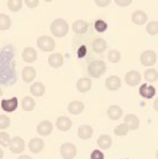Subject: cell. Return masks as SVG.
Instances as JSON below:
<instances>
[{
    "instance_id": "ee69618b",
    "label": "cell",
    "mask_w": 158,
    "mask_h": 159,
    "mask_svg": "<svg viewBox=\"0 0 158 159\" xmlns=\"http://www.w3.org/2000/svg\"><path fill=\"white\" fill-rule=\"evenodd\" d=\"M4 158V152H2V149L0 148V159H2Z\"/></svg>"
},
{
    "instance_id": "e0dca14e",
    "label": "cell",
    "mask_w": 158,
    "mask_h": 159,
    "mask_svg": "<svg viewBox=\"0 0 158 159\" xmlns=\"http://www.w3.org/2000/svg\"><path fill=\"white\" fill-rule=\"evenodd\" d=\"M93 128H91V126H89V125H81L80 127L78 128V137L80 139H89V138H91V136H93Z\"/></svg>"
},
{
    "instance_id": "836d02e7",
    "label": "cell",
    "mask_w": 158,
    "mask_h": 159,
    "mask_svg": "<svg viewBox=\"0 0 158 159\" xmlns=\"http://www.w3.org/2000/svg\"><path fill=\"white\" fill-rule=\"evenodd\" d=\"M94 27L98 32H105L108 30V24L104 20H96L94 24Z\"/></svg>"
},
{
    "instance_id": "52a82bcc",
    "label": "cell",
    "mask_w": 158,
    "mask_h": 159,
    "mask_svg": "<svg viewBox=\"0 0 158 159\" xmlns=\"http://www.w3.org/2000/svg\"><path fill=\"white\" fill-rule=\"evenodd\" d=\"M125 83L128 85V86H136L141 83V74L137 72V70H130L126 73L125 75Z\"/></svg>"
},
{
    "instance_id": "ab89813d",
    "label": "cell",
    "mask_w": 158,
    "mask_h": 159,
    "mask_svg": "<svg viewBox=\"0 0 158 159\" xmlns=\"http://www.w3.org/2000/svg\"><path fill=\"white\" fill-rule=\"evenodd\" d=\"M110 2H111L110 0H95V4H96L98 6H100V7H105V6H108Z\"/></svg>"
},
{
    "instance_id": "ffe728a7",
    "label": "cell",
    "mask_w": 158,
    "mask_h": 159,
    "mask_svg": "<svg viewBox=\"0 0 158 159\" xmlns=\"http://www.w3.org/2000/svg\"><path fill=\"white\" fill-rule=\"evenodd\" d=\"M91 89V80L89 79V78H80V79L77 81V90H78L79 93H81V94H84V93H86V91H89Z\"/></svg>"
},
{
    "instance_id": "9c48e42d",
    "label": "cell",
    "mask_w": 158,
    "mask_h": 159,
    "mask_svg": "<svg viewBox=\"0 0 158 159\" xmlns=\"http://www.w3.org/2000/svg\"><path fill=\"white\" fill-rule=\"evenodd\" d=\"M52 129H53V125L51 121H42L37 125V133L40 136H48L52 133Z\"/></svg>"
},
{
    "instance_id": "ba28073f",
    "label": "cell",
    "mask_w": 158,
    "mask_h": 159,
    "mask_svg": "<svg viewBox=\"0 0 158 159\" xmlns=\"http://www.w3.org/2000/svg\"><path fill=\"white\" fill-rule=\"evenodd\" d=\"M1 109L5 111V112H12L17 109L19 106V100L17 98H11V99H5V100H1V104H0Z\"/></svg>"
},
{
    "instance_id": "e575fe53",
    "label": "cell",
    "mask_w": 158,
    "mask_h": 159,
    "mask_svg": "<svg viewBox=\"0 0 158 159\" xmlns=\"http://www.w3.org/2000/svg\"><path fill=\"white\" fill-rule=\"evenodd\" d=\"M128 131H130L128 127H127L125 123H121V125H118V127L114 129V133H115L116 136H126Z\"/></svg>"
},
{
    "instance_id": "bcb514c9",
    "label": "cell",
    "mask_w": 158,
    "mask_h": 159,
    "mask_svg": "<svg viewBox=\"0 0 158 159\" xmlns=\"http://www.w3.org/2000/svg\"><path fill=\"white\" fill-rule=\"evenodd\" d=\"M156 157H157V159H158V151H157V153H156Z\"/></svg>"
},
{
    "instance_id": "7402d4cb",
    "label": "cell",
    "mask_w": 158,
    "mask_h": 159,
    "mask_svg": "<svg viewBox=\"0 0 158 159\" xmlns=\"http://www.w3.org/2000/svg\"><path fill=\"white\" fill-rule=\"evenodd\" d=\"M48 64L52 68H59L63 64V56L61 53H53L48 58Z\"/></svg>"
},
{
    "instance_id": "f35d334b",
    "label": "cell",
    "mask_w": 158,
    "mask_h": 159,
    "mask_svg": "<svg viewBox=\"0 0 158 159\" xmlns=\"http://www.w3.org/2000/svg\"><path fill=\"white\" fill-rule=\"evenodd\" d=\"M115 4L118 6H128L132 4V0H115Z\"/></svg>"
},
{
    "instance_id": "d6986e66",
    "label": "cell",
    "mask_w": 158,
    "mask_h": 159,
    "mask_svg": "<svg viewBox=\"0 0 158 159\" xmlns=\"http://www.w3.org/2000/svg\"><path fill=\"white\" fill-rule=\"evenodd\" d=\"M122 114H123L122 109L120 106H118V105H111L108 109V116H109V119L113 120V121H116V120L121 119Z\"/></svg>"
},
{
    "instance_id": "5b68a950",
    "label": "cell",
    "mask_w": 158,
    "mask_h": 159,
    "mask_svg": "<svg viewBox=\"0 0 158 159\" xmlns=\"http://www.w3.org/2000/svg\"><path fill=\"white\" fill-rule=\"evenodd\" d=\"M61 156L64 159H73L77 156V148L73 143H63L61 146Z\"/></svg>"
},
{
    "instance_id": "1f68e13d",
    "label": "cell",
    "mask_w": 158,
    "mask_h": 159,
    "mask_svg": "<svg viewBox=\"0 0 158 159\" xmlns=\"http://www.w3.org/2000/svg\"><path fill=\"white\" fill-rule=\"evenodd\" d=\"M108 59L111 63H118L120 59H121V53L118 52V49H111L109 52V54H108Z\"/></svg>"
},
{
    "instance_id": "44dd1931",
    "label": "cell",
    "mask_w": 158,
    "mask_h": 159,
    "mask_svg": "<svg viewBox=\"0 0 158 159\" xmlns=\"http://www.w3.org/2000/svg\"><path fill=\"white\" fill-rule=\"evenodd\" d=\"M88 27H89V25H88V22L84 21V20H77V21H74V24H73V26H72L73 31H74L76 34H78V35H84V34L88 31Z\"/></svg>"
},
{
    "instance_id": "7bdbcfd3",
    "label": "cell",
    "mask_w": 158,
    "mask_h": 159,
    "mask_svg": "<svg viewBox=\"0 0 158 159\" xmlns=\"http://www.w3.org/2000/svg\"><path fill=\"white\" fill-rule=\"evenodd\" d=\"M19 159H32V158H31L30 156H25V154H24V156H20Z\"/></svg>"
},
{
    "instance_id": "74e56055",
    "label": "cell",
    "mask_w": 158,
    "mask_h": 159,
    "mask_svg": "<svg viewBox=\"0 0 158 159\" xmlns=\"http://www.w3.org/2000/svg\"><path fill=\"white\" fill-rule=\"evenodd\" d=\"M24 2H25V4H26L29 7H30V9H34V7H36V6H37V5L40 4L39 0H25Z\"/></svg>"
},
{
    "instance_id": "b9f144b4",
    "label": "cell",
    "mask_w": 158,
    "mask_h": 159,
    "mask_svg": "<svg viewBox=\"0 0 158 159\" xmlns=\"http://www.w3.org/2000/svg\"><path fill=\"white\" fill-rule=\"evenodd\" d=\"M153 109L158 112V98L155 100V102H153Z\"/></svg>"
},
{
    "instance_id": "30bf717a",
    "label": "cell",
    "mask_w": 158,
    "mask_h": 159,
    "mask_svg": "<svg viewBox=\"0 0 158 159\" xmlns=\"http://www.w3.org/2000/svg\"><path fill=\"white\" fill-rule=\"evenodd\" d=\"M123 123H125V125L128 127V129H131V131H135V129H137V128L140 127V120H138V117H137L136 115H133V114L126 115L125 119H123Z\"/></svg>"
},
{
    "instance_id": "8fae6325",
    "label": "cell",
    "mask_w": 158,
    "mask_h": 159,
    "mask_svg": "<svg viewBox=\"0 0 158 159\" xmlns=\"http://www.w3.org/2000/svg\"><path fill=\"white\" fill-rule=\"evenodd\" d=\"M140 95L145 99H152L156 95V89L153 85L150 84H142L140 86Z\"/></svg>"
},
{
    "instance_id": "7a4b0ae2",
    "label": "cell",
    "mask_w": 158,
    "mask_h": 159,
    "mask_svg": "<svg viewBox=\"0 0 158 159\" xmlns=\"http://www.w3.org/2000/svg\"><path fill=\"white\" fill-rule=\"evenodd\" d=\"M106 72V64L103 61H93L88 66V73L91 78H100Z\"/></svg>"
},
{
    "instance_id": "8d00e7d4",
    "label": "cell",
    "mask_w": 158,
    "mask_h": 159,
    "mask_svg": "<svg viewBox=\"0 0 158 159\" xmlns=\"http://www.w3.org/2000/svg\"><path fill=\"white\" fill-rule=\"evenodd\" d=\"M90 159H104V153L99 149H94L90 154Z\"/></svg>"
},
{
    "instance_id": "3957f363",
    "label": "cell",
    "mask_w": 158,
    "mask_h": 159,
    "mask_svg": "<svg viewBox=\"0 0 158 159\" xmlns=\"http://www.w3.org/2000/svg\"><path fill=\"white\" fill-rule=\"evenodd\" d=\"M140 62L145 67H152L157 62V54H156V52H153L151 49H147V51L142 52L141 53V57H140Z\"/></svg>"
},
{
    "instance_id": "7c38bea8",
    "label": "cell",
    "mask_w": 158,
    "mask_h": 159,
    "mask_svg": "<svg viewBox=\"0 0 158 159\" xmlns=\"http://www.w3.org/2000/svg\"><path fill=\"white\" fill-rule=\"evenodd\" d=\"M147 19H148L147 14H146L145 11H142V10H136V11L132 14V16H131L132 22H133L135 25H138V26L146 24V22H147Z\"/></svg>"
},
{
    "instance_id": "277c9868",
    "label": "cell",
    "mask_w": 158,
    "mask_h": 159,
    "mask_svg": "<svg viewBox=\"0 0 158 159\" xmlns=\"http://www.w3.org/2000/svg\"><path fill=\"white\" fill-rule=\"evenodd\" d=\"M37 46L43 52H51V51L54 49L56 43H54L53 39L49 37V36H41L37 39Z\"/></svg>"
},
{
    "instance_id": "cb8c5ba5",
    "label": "cell",
    "mask_w": 158,
    "mask_h": 159,
    "mask_svg": "<svg viewBox=\"0 0 158 159\" xmlns=\"http://www.w3.org/2000/svg\"><path fill=\"white\" fill-rule=\"evenodd\" d=\"M83 110H84V104L81 101H77L76 100V101H72L68 105V111L72 115H79V114L83 112Z\"/></svg>"
},
{
    "instance_id": "60d3db41",
    "label": "cell",
    "mask_w": 158,
    "mask_h": 159,
    "mask_svg": "<svg viewBox=\"0 0 158 159\" xmlns=\"http://www.w3.org/2000/svg\"><path fill=\"white\" fill-rule=\"evenodd\" d=\"M85 52H86V48H85V47L83 46V47H81V48L79 49V52H78V57H80V58H81V57H84V56H85Z\"/></svg>"
},
{
    "instance_id": "f6af8a7d",
    "label": "cell",
    "mask_w": 158,
    "mask_h": 159,
    "mask_svg": "<svg viewBox=\"0 0 158 159\" xmlns=\"http://www.w3.org/2000/svg\"><path fill=\"white\" fill-rule=\"evenodd\" d=\"M2 95V90H1V88H0V96Z\"/></svg>"
},
{
    "instance_id": "f1b7e54d",
    "label": "cell",
    "mask_w": 158,
    "mask_h": 159,
    "mask_svg": "<svg viewBox=\"0 0 158 159\" xmlns=\"http://www.w3.org/2000/svg\"><path fill=\"white\" fill-rule=\"evenodd\" d=\"M143 77H145L146 81H148V83L157 81L158 80V72L155 69V68H150V69H147V70L143 73Z\"/></svg>"
},
{
    "instance_id": "83f0119b",
    "label": "cell",
    "mask_w": 158,
    "mask_h": 159,
    "mask_svg": "<svg viewBox=\"0 0 158 159\" xmlns=\"http://www.w3.org/2000/svg\"><path fill=\"white\" fill-rule=\"evenodd\" d=\"M11 26V19L6 14H0V31H6Z\"/></svg>"
},
{
    "instance_id": "9a60e30c",
    "label": "cell",
    "mask_w": 158,
    "mask_h": 159,
    "mask_svg": "<svg viewBox=\"0 0 158 159\" xmlns=\"http://www.w3.org/2000/svg\"><path fill=\"white\" fill-rule=\"evenodd\" d=\"M72 121L69 117H67V116H61V117H58L57 121H56V126H57V128L59 129V131H63V132H66V131H68L71 127H72Z\"/></svg>"
},
{
    "instance_id": "6da1fadb",
    "label": "cell",
    "mask_w": 158,
    "mask_h": 159,
    "mask_svg": "<svg viewBox=\"0 0 158 159\" xmlns=\"http://www.w3.org/2000/svg\"><path fill=\"white\" fill-rule=\"evenodd\" d=\"M68 30H69V26H68L67 21L63 19H56L51 24V34L54 37H58V39L64 37L68 34Z\"/></svg>"
},
{
    "instance_id": "4dcf8cb0",
    "label": "cell",
    "mask_w": 158,
    "mask_h": 159,
    "mask_svg": "<svg viewBox=\"0 0 158 159\" xmlns=\"http://www.w3.org/2000/svg\"><path fill=\"white\" fill-rule=\"evenodd\" d=\"M146 31L151 36H156L158 34V21H151L146 26Z\"/></svg>"
},
{
    "instance_id": "d4e9b609",
    "label": "cell",
    "mask_w": 158,
    "mask_h": 159,
    "mask_svg": "<svg viewBox=\"0 0 158 159\" xmlns=\"http://www.w3.org/2000/svg\"><path fill=\"white\" fill-rule=\"evenodd\" d=\"M93 51L95 52V53H103L106 48H108V44H106V41L103 40V39H95V40L93 41Z\"/></svg>"
},
{
    "instance_id": "ac0fdd59",
    "label": "cell",
    "mask_w": 158,
    "mask_h": 159,
    "mask_svg": "<svg viewBox=\"0 0 158 159\" xmlns=\"http://www.w3.org/2000/svg\"><path fill=\"white\" fill-rule=\"evenodd\" d=\"M21 77H22V80L25 83H31L36 77V69L34 67H25L22 69Z\"/></svg>"
},
{
    "instance_id": "4fadbf2b",
    "label": "cell",
    "mask_w": 158,
    "mask_h": 159,
    "mask_svg": "<svg viewBox=\"0 0 158 159\" xmlns=\"http://www.w3.org/2000/svg\"><path fill=\"white\" fill-rule=\"evenodd\" d=\"M22 59L26 63H34L37 59V52H36V49L32 48V47H26L22 51Z\"/></svg>"
},
{
    "instance_id": "d6a6232c",
    "label": "cell",
    "mask_w": 158,
    "mask_h": 159,
    "mask_svg": "<svg viewBox=\"0 0 158 159\" xmlns=\"http://www.w3.org/2000/svg\"><path fill=\"white\" fill-rule=\"evenodd\" d=\"M10 143H11V139H10L9 133L0 132V146L1 147H10Z\"/></svg>"
},
{
    "instance_id": "5bb4252c",
    "label": "cell",
    "mask_w": 158,
    "mask_h": 159,
    "mask_svg": "<svg viewBox=\"0 0 158 159\" xmlns=\"http://www.w3.org/2000/svg\"><path fill=\"white\" fill-rule=\"evenodd\" d=\"M105 86L108 90H111V91H115L120 89L121 86V79L118 78V75H111L109 77L108 79L105 80Z\"/></svg>"
},
{
    "instance_id": "f546056e",
    "label": "cell",
    "mask_w": 158,
    "mask_h": 159,
    "mask_svg": "<svg viewBox=\"0 0 158 159\" xmlns=\"http://www.w3.org/2000/svg\"><path fill=\"white\" fill-rule=\"evenodd\" d=\"M22 4H24L22 0H9L7 1V7L10 9V11L16 12L22 7Z\"/></svg>"
},
{
    "instance_id": "484cf974",
    "label": "cell",
    "mask_w": 158,
    "mask_h": 159,
    "mask_svg": "<svg viewBox=\"0 0 158 159\" xmlns=\"http://www.w3.org/2000/svg\"><path fill=\"white\" fill-rule=\"evenodd\" d=\"M44 85L42 84V83H40V81H37V83H34L32 85H31V88H30V91H31V94L34 95V96H37V98H40V96H43V94H44Z\"/></svg>"
},
{
    "instance_id": "4316f807",
    "label": "cell",
    "mask_w": 158,
    "mask_h": 159,
    "mask_svg": "<svg viewBox=\"0 0 158 159\" xmlns=\"http://www.w3.org/2000/svg\"><path fill=\"white\" fill-rule=\"evenodd\" d=\"M35 105H36V102H35V100H34L31 96H25V98L22 99L21 106H22V109H24L25 111H32V110L35 109Z\"/></svg>"
},
{
    "instance_id": "2e32d148",
    "label": "cell",
    "mask_w": 158,
    "mask_h": 159,
    "mask_svg": "<svg viewBox=\"0 0 158 159\" xmlns=\"http://www.w3.org/2000/svg\"><path fill=\"white\" fill-rule=\"evenodd\" d=\"M43 147H44V142L41 138H37V137L32 138L29 143V149L32 153H40L43 149Z\"/></svg>"
},
{
    "instance_id": "8992f818",
    "label": "cell",
    "mask_w": 158,
    "mask_h": 159,
    "mask_svg": "<svg viewBox=\"0 0 158 159\" xmlns=\"http://www.w3.org/2000/svg\"><path fill=\"white\" fill-rule=\"evenodd\" d=\"M10 151L15 154L22 153L25 149V141L21 137H14L11 138V143H10Z\"/></svg>"
},
{
    "instance_id": "603a6c76",
    "label": "cell",
    "mask_w": 158,
    "mask_h": 159,
    "mask_svg": "<svg viewBox=\"0 0 158 159\" xmlns=\"http://www.w3.org/2000/svg\"><path fill=\"white\" fill-rule=\"evenodd\" d=\"M96 143H98L100 149H109L111 147V144H113V139H111V137L109 134H101L98 138Z\"/></svg>"
},
{
    "instance_id": "d590c367",
    "label": "cell",
    "mask_w": 158,
    "mask_h": 159,
    "mask_svg": "<svg viewBox=\"0 0 158 159\" xmlns=\"http://www.w3.org/2000/svg\"><path fill=\"white\" fill-rule=\"evenodd\" d=\"M10 126V119L6 115H0V129H5Z\"/></svg>"
}]
</instances>
